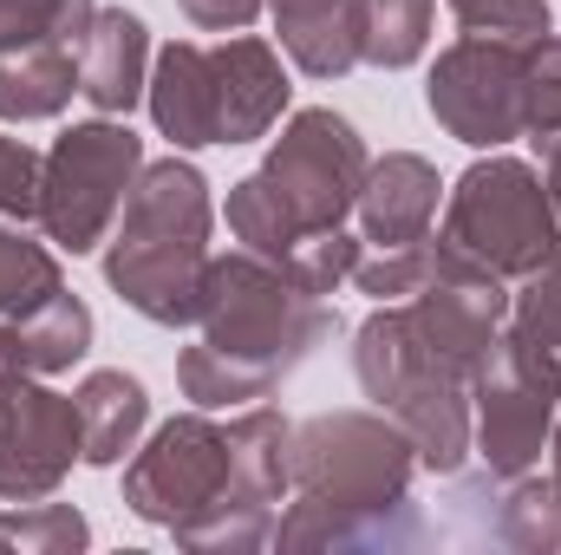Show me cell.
<instances>
[{"instance_id":"8","label":"cell","mask_w":561,"mask_h":555,"mask_svg":"<svg viewBox=\"0 0 561 555\" xmlns=\"http://www.w3.org/2000/svg\"><path fill=\"white\" fill-rule=\"evenodd\" d=\"M457 256L483 262L490 275L523 281L561 249V216L549 203V183L536 163L523 157H483L457 177L450 203H444V236Z\"/></svg>"},{"instance_id":"18","label":"cell","mask_w":561,"mask_h":555,"mask_svg":"<svg viewBox=\"0 0 561 555\" xmlns=\"http://www.w3.org/2000/svg\"><path fill=\"white\" fill-rule=\"evenodd\" d=\"M437 0H359V66L405 72L431 46Z\"/></svg>"},{"instance_id":"9","label":"cell","mask_w":561,"mask_h":555,"mask_svg":"<svg viewBox=\"0 0 561 555\" xmlns=\"http://www.w3.org/2000/svg\"><path fill=\"white\" fill-rule=\"evenodd\" d=\"M561 412V353L536 347L529 333L503 327L490 340V353L470 373V457H483V471L496 484L523 477L542 464Z\"/></svg>"},{"instance_id":"24","label":"cell","mask_w":561,"mask_h":555,"mask_svg":"<svg viewBox=\"0 0 561 555\" xmlns=\"http://www.w3.org/2000/svg\"><path fill=\"white\" fill-rule=\"evenodd\" d=\"M561 132V33L529 39V66H523V138L549 144Z\"/></svg>"},{"instance_id":"32","label":"cell","mask_w":561,"mask_h":555,"mask_svg":"<svg viewBox=\"0 0 561 555\" xmlns=\"http://www.w3.org/2000/svg\"><path fill=\"white\" fill-rule=\"evenodd\" d=\"M0 550H7V543H0Z\"/></svg>"},{"instance_id":"19","label":"cell","mask_w":561,"mask_h":555,"mask_svg":"<svg viewBox=\"0 0 561 555\" xmlns=\"http://www.w3.org/2000/svg\"><path fill=\"white\" fill-rule=\"evenodd\" d=\"M20 327V366L26 373H66L72 360H85L92 353V307L79 301V294H53L46 307H33L26 320H13Z\"/></svg>"},{"instance_id":"22","label":"cell","mask_w":561,"mask_h":555,"mask_svg":"<svg viewBox=\"0 0 561 555\" xmlns=\"http://www.w3.org/2000/svg\"><path fill=\"white\" fill-rule=\"evenodd\" d=\"M92 13H99V0H0V53L39 46V39L85 46Z\"/></svg>"},{"instance_id":"4","label":"cell","mask_w":561,"mask_h":555,"mask_svg":"<svg viewBox=\"0 0 561 555\" xmlns=\"http://www.w3.org/2000/svg\"><path fill=\"white\" fill-rule=\"evenodd\" d=\"M419 444L392 412H320L294 424V503L275 517L280 550H379L412 543Z\"/></svg>"},{"instance_id":"25","label":"cell","mask_w":561,"mask_h":555,"mask_svg":"<svg viewBox=\"0 0 561 555\" xmlns=\"http://www.w3.org/2000/svg\"><path fill=\"white\" fill-rule=\"evenodd\" d=\"M510 327L529 333L536 347L561 353V249L542 262V269H529L523 287L510 294Z\"/></svg>"},{"instance_id":"3","label":"cell","mask_w":561,"mask_h":555,"mask_svg":"<svg viewBox=\"0 0 561 555\" xmlns=\"http://www.w3.org/2000/svg\"><path fill=\"white\" fill-rule=\"evenodd\" d=\"M333 333L340 314L327 307V294H307L255 249L209 256L196 301V347L176 353V386L203 412L255 406L287 373H300V360Z\"/></svg>"},{"instance_id":"26","label":"cell","mask_w":561,"mask_h":555,"mask_svg":"<svg viewBox=\"0 0 561 555\" xmlns=\"http://www.w3.org/2000/svg\"><path fill=\"white\" fill-rule=\"evenodd\" d=\"M463 33H503V39H542L549 0H444Z\"/></svg>"},{"instance_id":"23","label":"cell","mask_w":561,"mask_h":555,"mask_svg":"<svg viewBox=\"0 0 561 555\" xmlns=\"http://www.w3.org/2000/svg\"><path fill=\"white\" fill-rule=\"evenodd\" d=\"M0 543L7 550H26V555H72L92 543V530H85V517L72 510V503H13L7 517H0Z\"/></svg>"},{"instance_id":"10","label":"cell","mask_w":561,"mask_h":555,"mask_svg":"<svg viewBox=\"0 0 561 555\" xmlns=\"http://www.w3.org/2000/svg\"><path fill=\"white\" fill-rule=\"evenodd\" d=\"M144 170V138L125 118H85L72 132H59V144L46 150V177H39V229L53 249L66 256H92L131 183Z\"/></svg>"},{"instance_id":"14","label":"cell","mask_w":561,"mask_h":555,"mask_svg":"<svg viewBox=\"0 0 561 555\" xmlns=\"http://www.w3.org/2000/svg\"><path fill=\"white\" fill-rule=\"evenodd\" d=\"M150 86V26L131 7H99L79 46V92L99 118H131Z\"/></svg>"},{"instance_id":"17","label":"cell","mask_w":561,"mask_h":555,"mask_svg":"<svg viewBox=\"0 0 561 555\" xmlns=\"http://www.w3.org/2000/svg\"><path fill=\"white\" fill-rule=\"evenodd\" d=\"M79 92V46L39 39V46H13L0 53V118L7 125H39L59 118Z\"/></svg>"},{"instance_id":"12","label":"cell","mask_w":561,"mask_h":555,"mask_svg":"<svg viewBox=\"0 0 561 555\" xmlns=\"http://www.w3.org/2000/svg\"><path fill=\"white\" fill-rule=\"evenodd\" d=\"M72 464H85L79 399L53 393L39 373L0 380V503H39L53 497Z\"/></svg>"},{"instance_id":"5","label":"cell","mask_w":561,"mask_h":555,"mask_svg":"<svg viewBox=\"0 0 561 555\" xmlns=\"http://www.w3.org/2000/svg\"><path fill=\"white\" fill-rule=\"evenodd\" d=\"M209 177L190 157L144 163L105 249V281L150 327H190L209 275Z\"/></svg>"},{"instance_id":"7","label":"cell","mask_w":561,"mask_h":555,"mask_svg":"<svg viewBox=\"0 0 561 555\" xmlns=\"http://www.w3.org/2000/svg\"><path fill=\"white\" fill-rule=\"evenodd\" d=\"M353 373H359V393L379 412H392L412 431L419 471L457 477L470 464V373L424 340L419 314L405 301H379L359 320Z\"/></svg>"},{"instance_id":"21","label":"cell","mask_w":561,"mask_h":555,"mask_svg":"<svg viewBox=\"0 0 561 555\" xmlns=\"http://www.w3.org/2000/svg\"><path fill=\"white\" fill-rule=\"evenodd\" d=\"M496 536L510 550H529V555H561V497L549 477L523 471L510 477L503 490V510H496Z\"/></svg>"},{"instance_id":"15","label":"cell","mask_w":561,"mask_h":555,"mask_svg":"<svg viewBox=\"0 0 561 555\" xmlns=\"http://www.w3.org/2000/svg\"><path fill=\"white\" fill-rule=\"evenodd\" d=\"M280 53L307 79H346L359 66V0H268Z\"/></svg>"},{"instance_id":"11","label":"cell","mask_w":561,"mask_h":555,"mask_svg":"<svg viewBox=\"0 0 561 555\" xmlns=\"http://www.w3.org/2000/svg\"><path fill=\"white\" fill-rule=\"evenodd\" d=\"M523 66H529V39L463 33L437 53L424 79V105L457 144L496 150L523 138Z\"/></svg>"},{"instance_id":"31","label":"cell","mask_w":561,"mask_h":555,"mask_svg":"<svg viewBox=\"0 0 561 555\" xmlns=\"http://www.w3.org/2000/svg\"><path fill=\"white\" fill-rule=\"evenodd\" d=\"M549 484H556V497H561V412H556V438H549Z\"/></svg>"},{"instance_id":"2","label":"cell","mask_w":561,"mask_h":555,"mask_svg":"<svg viewBox=\"0 0 561 555\" xmlns=\"http://www.w3.org/2000/svg\"><path fill=\"white\" fill-rule=\"evenodd\" d=\"M366 170H373L366 138L333 105H307L280 125L262 170H249L229 190V229L242 249L275 262L307 294H333L340 281H353L366 249L359 236H346Z\"/></svg>"},{"instance_id":"13","label":"cell","mask_w":561,"mask_h":555,"mask_svg":"<svg viewBox=\"0 0 561 555\" xmlns=\"http://www.w3.org/2000/svg\"><path fill=\"white\" fill-rule=\"evenodd\" d=\"M437 163H424L419 150H386L373 170H366V190L353 203L359 216V242L366 249H412L431 236V216H437Z\"/></svg>"},{"instance_id":"16","label":"cell","mask_w":561,"mask_h":555,"mask_svg":"<svg viewBox=\"0 0 561 555\" xmlns=\"http://www.w3.org/2000/svg\"><path fill=\"white\" fill-rule=\"evenodd\" d=\"M79 399V438H85V464L112 471L138 451L144 424H150V399H144V380H131L125 366H99L85 373V386L72 393Z\"/></svg>"},{"instance_id":"30","label":"cell","mask_w":561,"mask_h":555,"mask_svg":"<svg viewBox=\"0 0 561 555\" xmlns=\"http://www.w3.org/2000/svg\"><path fill=\"white\" fill-rule=\"evenodd\" d=\"M7 373H26V366H20V327H13V320L0 327V380H7Z\"/></svg>"},{"instance_id":"29","label":"cell","mask_w":561,"mask_h":555,"mask_svg":"<svg viewBox=\"0 0 561 555\" xmlns=\"http://www.w3.org/2000/svg\"><path fill=\"white\" fill-rule=\"evenodd\" d=\"M542 150V183H549V203H556V216H561V132L549 144H536Z\"/></svg>"},{"instance_id":"28","label":"cell","mask_w":561,"mask_h":555,"mask_svg":"<svg viewBox=\"0 0 561 555\" xmlns=\"http://www.w3.org/2000/svg\"><path fill=\"white\" fill-rule=\"evenodd\" d=\"M176 7H183V20L203 26V33H242V26H255V13H262L268 0H176Z\"/></svg>"},{"instance_id":"1","label":"cell","mask_w":561,"mask_h":555,"mask_svg":"<svg viewBox=\"0 0 561 555\" xmlns=\"http://www.w3.org/2000/svg\"><path fill=\"white\" fill-rule=\"evenodd\" d=\"M294 490V424L275 406H242L229 424L176 412L125 457L131 517L170 530L183 550H262L275 543L280 497Z\"/></svg>"},{"instance_id":"27","label":"cell","mask_w":561,"mask_h":555,"mask_svg":"<svg viewBox=\"0 0 561 555\" xmlns=\"http://www.w3.org/2000/svg\"><path fill=\"white\" fill-rule=\"evenodd\" d=\"M39 177H46V157L26 138L0 132V216L7 223H39Z\"/></svg>"},{"instance_id":"6","label":"cell","mask_w":561,"mask_h":555,"mask_svg":"<svg viewBox=\"0 0 561 555\" xmlns=\"http://www.w3.org/2000/svg\"><path fill=\"white\" fill-rule=\"evenodd\" d=\"M287 66L268 39L236 33L222 46L170 39L150 59L144 105L157 132L176 150H209V144H255L268 138L287 112Z\"/></svg>"},{"instance_id":"20","label":"cell","mask_w":561,"mask_h":555,"mask_svg":"<svg viewBox=\"0 0 561 555\" xmlns=\"http://www.w3.org/2000/svg\"><path fill=\"white\" fill-rule=\"evenodd\" d=\"M66 287L59 256L20 229H0V320H26L33 307H46Z\"/></svg>"}]
</instances>
